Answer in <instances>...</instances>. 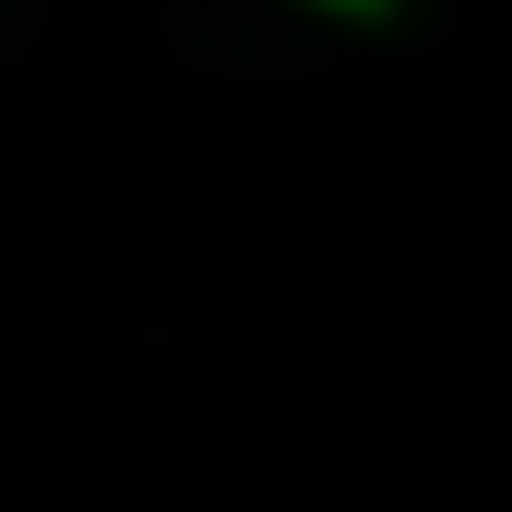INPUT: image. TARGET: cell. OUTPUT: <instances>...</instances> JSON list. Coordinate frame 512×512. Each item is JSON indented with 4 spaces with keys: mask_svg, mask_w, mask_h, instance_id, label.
<instances>
[{
    "mask_svg": "<svg viewBox=\"0 0 512 512\" xmlns=\"http://www.w3.org/2000/svg\"><path fill=\"white\" fill-rule=\"evenodd\" d=\"M342 10H370V0H342Z\"/></svg>",
    "mask_w": 512,
    "mask_h": 512,
    "instance_id": "1",
    "label": "cell"
}]
</instances>
